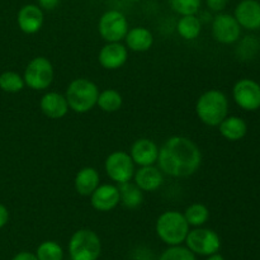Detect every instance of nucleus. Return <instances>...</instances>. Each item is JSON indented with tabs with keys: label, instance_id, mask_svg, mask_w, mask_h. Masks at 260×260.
<instances>
[{
	"label": "nucleus",
	"instance_id": "obj_16",
	"mask_svg": "<svg viewBox=\"0 0 260 260\" xmlns=\"http://www.w3.org/2000/svg\"><path fill=\"white\" fill-rule=\"evenodd\" d=\"M90 205L98 212H109L119 205L118 185L101 184L90 196Z\"/></svg>",
	"mask_w": 260,
	"mask_h": 260
},
{
	"label": "nucleus",
	"instance_id": "obj_31",
	"mask_svg": "<svg viewBox=\"0 0 260 260\" xmlns=\"http://www.w3.org/2000/svg\"><path fill=\"white\" fill-rule=\"evenodd\" d=\"M60 0H38V7L42 10H53L58 7Z\"/></svg>",
	"mask_w": 260,
	"mask_h": 260
},
{
	"label": "nucleus",
	"instance_id": "obj_7",
	"mask_svg": "<svg viewBox=\"0 0 260 260\" xmlns=\"http://www.w3.org/2000/svg\"><path fill=\"white\" fill-rule=\"evenodd\" d=\"M185 248L196 256H211L217 254L221 249V239L215 230L206 228L193 229L184 241Z\"/></svg>",
	"mask_w": 260,
	"mask_h": 260
},
{
	"label": "nucleus",
	"instance_id": "obj_10",
	"mask_svg": "<svg viewBox=\"0 0 260 260\" xmlns=\"http://www.w3.org/2000/svg\"><path fill=\"white\" fill-rule=\"evenodd\" d=\"M233 98L244 111H258L260 108V84L253 79H240L233 88Z\"/></svg>",
	"mask_w": 260,
	"mask_h": 260
},
{
	"label": "nucleus",
	"instance_id": "obj_33",
	"mask_svg": "<svg viewBox=\"0 0 260 260\" xmlns=\"http://www.w3.org/2000/svg\"><path fill=\"white\" fill-rule=\"evenodd\" d=\"M12 260H38L35 253L30 251H20V253L15 254Z\"/></svg>",
	"mask_w": 260,
	"mask_h": 260
},
{
	"label": "nucleus",
	"instance_id": "obj_24",
	"mask_svg": "<svg viewBox=\"0 0 260 260\" xmlns=\"http://www.w3.org/2000/svg\"><path fill=\"white\" fill-rule=\"evenodd\" d=\"M183 215H184L189 228L194 229L202 228L210 220V210L207 208V206L202 205V203H193V205L188 206Z\"/></svg>",
	"mask_w": 260,
	"mask_h": 260
},
{
	"label": "nucleus",
	"instance_id": "obj_21",
	"mask_svg": "<svg viewBox=\"0 0 260 260\" xmlns=\"http://www.w3.org/2000/svg\"><path fill=\"white\" fill-rule=\"evenodd\" d=\"M220 135L228 141H240L248 134L245 119L239 116H228L218 126Z\"/></svg>",
	"mask_w": 260,
	"mask_h": 260
},
{
	"label": "nucleus",
	"instance_id": "obj_8",
	"mask_svg": "<svg viewBox=\"0 0 260 260\" xmlns=\"http://www.w3.org/2000/svg\"><path fill=\"white\" fill-rule=\"evenodd\" d=\"M128 30V20L119 10H107L99 18L98 32L107 43L121 42Z\"/></svg>",
	"mask_w": 260,
	"mask_h": 260
},
{
	"label": "nucleus",
	"instance_id": "obj_9",
	"mask_svg": "<svg viewBox=\"0 0 260 260\" xmlns=\"http://www.w3.org/2000/svg\"><path fill=\"white\" fill-rule=\"evenodd\" d=\"M104 170L107 177L118 185L131 182L136 172L134 161L126 151L111 152L104 161Z\"/></svg>",
	"mask_w": 260,
	"mask_h": 260
},
{
	"label": "nucleus",
	"instance_id": "obj_28",
	"mask_svg": "<svg viewBox=\"0 0 260 260\" xmlns=\"http://www.w3.org/2000/svg\"><path fill=\"white\" fill-rule=\"evenodd\" d=\"M169 5L180 17L197 15L202 7V0H169Z\"/></svg>",
	"mask_w": 260,
	"mask_h": 260
},
{
	"label": "nucleus",
	"instance_id": "obj_18",
	"mask_svg": "<svg viewBox=\"0 0 260 260\" xmlns=\"http://www.w3.org/2000/svg\"><path fill=\"white\" fill-rule=\"evenodd\" d=\"M134 183L142 192H155L164 183V174L155 165L142 167L135 172Z\"/></svg>",
	"mask_w": 260,
	"mask_h": 260
},
{
	"label": "nucleus",
	"instance_id": "obj_5",
	"mask_svg": "<svg viewBox=\"0 0 260 260\" xmlns=\"http://www.w3.org/2000/svg\"><path fill=\"white\" fill-rule=\"evenodd\" d=\"M70 260H98L102 254V241L90 229H80L71 235L68 244Z\"/></svg>",
	"mask_w": 260,
	"mask_h": 260
},
{
	"label": "nucleus",
	"instance_id": "obj_27",
	"mask_svg": "<svg viewBox=\"0 0 260 260\" xmlns=\"http://www.w3.org/2000/svg\"><path fill=\"white\" fill-rule=\"evenodd\" d=\"M25 84L23 76L15 71H4L0 74V89L5 93L15 94L24 89Z\"/></svg>",
	"mask_w": 260,
	"mask_h": 260
},
{
	"label": "nucleus",
	"instance_id": "obj_3",
	"mask_svg": "<svg viewBox=\"0 0 260 260\" xmlns=\"http://www.w3.org/2000/svg\"><path fill=\"white\" fill-rule=\"evenodd\" d=\"M190 228L184 215L179 211H165L157 217L155 223L156 236L168 246H179L184 244Z\"/></svg>",
	"mask_w": 260,
	"mask_h": 260
},
{
	"label": "nucleus",
	"instance_id": "obj_1",
	"mask_svg": "<svg viewBox=\"0 0 260 260\" xmlns=\"http://www.w3.org/2000/svg\"><path fill=\"white\" fill-rule=\"evenodd\" d=\"M157 168L172 178H188L198 172L202 164V152L193 140L172 136L159 147Z\"/></svg>",
	"mask_w": 260,
	"mask_h": 260
},
{
	"label": "nucleus",
	"instance_id": "obj_26",
	"mask_svg": "<svg viewBox=\"0 0 260 260\" xmlns=\"http://www.w3.org/2000/svg\"><path fill=\"white\" fill-rule=\"evenodd\" d=\"M35 254L38 260H63L65 256L62 246L53 240L42 241L37 246Z\"/></svg>",
	"mask_w": 260,
	"mask_h": 260
},
{
	"label": "nucleus",
	"instance_id": "obj_11",
	"mask_svg": "<svg viewBox=\"0 0 260 260\" xmlns=\"http://www.w3.org/2000/svg\"><path fill=\"white\" fill-rule=\"evenodd\" d=\"M211 30L213 38L222 45H233L240 40L241 36V27L235 17L228 13H220L213 18Z\"/></svg>",
	"mask_w": 260,
	"mask_h": 260
},
{
	"label": "nucleus",
	"instance_id": "obj_4",
	"mask_svg": "<svg viewBox=\"0 0 260 260\" xmlns=\"http://www.w3.org/2000/svg\"><path fill=\"white\" fill-rule=\"evenodd\" d=\"M63 95L69 104V109L75 113L84 114L96 106L99 89L96 84L89 79L78 78L69 84Z\"/></svg>",
	"mask_w": 260,
	"mask_h": 260
},
{
	"label": "nucleus",
	"instance_id": "obj_29",
	"mask_svg": "<svg viewBox=\"0 0 260 260\" xmlns=\"http://www.w3.org/2000/svg\"><path fill=\"white\" fill-rule=\"evenodd\" d=\"M157 260H197V256L185 246H168Z\"/></svg>",
	"mask_w": 260,
	"mask_h": 260
},
{
	"label": "nucleus",
	"instance_id": "obj_22",
	"mask_svg": "<svg viewBox=\"0 0 260 260\" xmlns=\"http://www.w3.org/2000/svg\"><path fill=\"white\" fill-rule=\"evenodd\" d=\"M119 203L128 210L140 207L144 202V192L134 182L118 185Z\"/></svg>",
	"mask_w": 260,
	"mask_h": 260
},
{
	"label": "nucleus",
	"instance_id": "obj_20",
	"mask_svg": "<svg viewBox=\"0 0 260 260\" xmlns=\"http://www.w3.org/2000/svg\"><path fill=\"white\" fill-rule=\"evenodd\" d=\"M127 50L132 52H146L154 45V36L151 30L145 27H134L124 37Z\"/></svg>",
	"mask_w": 260,
	"mask_h": 260
},
{
	"label": "nucleus",
	"instance_id": "obj_30",
	"mask_svg": "<svg viewBox=\"0 0 260 260\" xmlns=\"http://www.w3.org/2000/svg\"><path fill=\"white\" fill-rule=\"evenodd\" d=\"M229 0H206V5L211 12L222 13V10L228 7Z\"/></svg>",
	"mask_w": 260,
	"mask_h": 260
},
{
	"label": "nucleus",
	"instance_id": "obj_19",
	"mask_svg": "<svg viewBox=\"0 0 260 260\" xmlns=\"http://www.w3.org/2000/svg\"><path fill=\"white\" fill-rule=\"evenodd\" d=\"M101 177L95 168L85 167L79 170L74 179V188L81 197H90L94 190L101 185Z\"/></svg>",
	"mask_w": 260,
	"mask_h": 260
},
{
	"label": "nucleus",
	"instance_id": "obj_2",
	"mask_svg": "<svg viewBox=\"0 0 260 260\" xmlns=\"http://www.w3.org/2000/svg\"><path fill=\"white\" fill-rule=\"evenodd\" d=\"M196 114L203 124L218 127L229 114V99L217 89L206 90L196 103Z\"/></svg>",
	"mask_w": 260,
	"mask_h": 260
},
{
	"label": "nucleus",
	"instance_id": "obj_32",
	"mask_svg": "<svg viewBox=\"0 0 260 260\" xmlns=\"http://www.w3.org/2000/svg\"><path fill=\"white\" fill-rule=\"evenodd\" d=\"M9 221V211L4 205L0 203V229L4 228Z\"/></svg>",
	"mask_w": 260,
	"mask_h": 260
},
{
	"label": "nucleus",
	"instance_id": "obj_14",
	"mask_svg": "<svg viewBox=\"0 0 260 260\" xmlns=\"http://www.w3.org/2000/svg\"><path fill=\"white\" fill-rule=\"evenodd\" d=\"M43 22H45V14L37 4L23 5L17 14L18 27L25 35H36L40 32Z\"/></svg>",
	"mask_w": 260,
	"mask_h": 260
},
{
	"label": "nucleus",
	"instance_id": "obj_6",
	"mask_svg": "<svg viewBox=\"0 0 260 260\" xmlns=\"http://www.w3.org/2000/svg\"><path fill=\"white\" fill-rule=\"evenodd\" d=\"M55 78L53 65L45 56H37L32 58L25 66L23 80L25 86L32 90H46L52 84Z\"/></svg>",
	"mask_w": 260,
	"mask_h": 260
},
{
	"label": "nucleus",
	"instance_id": "obj_23",
	"mask_svg": "<svg viewBox=\"0 0 260 260\" xmlns=\"http://www.w3.org/2000/svg\"><path fill=\"white\" fill-rule=\"evenodd\" d=\"M177 32L185 41L197 40L202 32V20L197 15L180 17L177 22Z\"/></svg>",
	"mask_w": 260,
	"mask_h": 260
},
{
	"label": "nucleus",
	"instance_id": "obj_25",
	"mask_svg": "<svg viewBox=\"0 0 260 260\" xmlns=\"http://www.w3.org/2000/svg\"><path fill=\"white\" fill-rule=\"evenodd\" d=\"M122 104H123V98L116 89H106L101 91L96 101V106L99 107V109L106 113H114L119 111L122 108Z\"/></svg>",
	"mask_w": 260,
	"mask_h": 260
},
{
	"label": "nucleus",
	"instance_id": "obj_13",
	"mask_svg": "<svg viewBox=\"0 0 260 260\" xmlns=\"http://www.w3.org/2000/svg\"><path fill=\"white\" fill-rule=\"evenodd\" d=\"M128 58V50L121 42L106 43L98 53L99 65L106 70H118Z\"/></svg>",
	"mask_w": 260,
	"mask_h": 260
},
{
	"label": "nucleus",
	"instance_id": "obj_15",
	"mask_svg": "<svg viewBox=\"0 0 260 260\" xmlns=\"http://www.w3.org/2000/svg\"><path fill=\"white\" fill-rule=\"evenodd\" d=\"M234 17L241 28H245L248 30L260 29V2L241 0L236 5Z\"/></svg>",
	"mask_w": 260,
	"mask_h": 260
},
{
	"label": "nucleus",
	"instance_id": "obj_35",
	"mask_svg": "<svg viewBox=\"0 0 260 260\" xmlns=\"http://www.w3.org/2000/svg\"><path fill=\"white\" fill-rule=\"evenodd\" d=\"M129 2H134V3H139V2H142V0H129Z\"/></svg>",
	"mask_w": 260,
	"mask_h": 260
},
{
	"label": "nucleus",
	"instance_id": "obj_12",
	"mask_svg": "<svg viewBox=\"0 0 260 260\" xmlns=\"http://www.w3.org/2000/svg\"><path fill=\"white\" fill-rule=\"evenodd\" d=\"M129 156L135 165L142 167H152L157 162L159 157V146L155 141L150 139H139L132 144L129 150Z\"/></svg>",
	"mask_w": 260,
	"mask_h": 260
},
{
	"label": "nucleus",
	"instance_id": "obj_17",
	"mask_svg": "<svg viewBox=\"0 0 260 260\" xmlns=\"http://www.w3.org/2000/svg\"><path fill=\"white\" fill-rule=\"evenodd\" d=\"M41 112L50 119H61L68 114L69 104L63 94L47 91L40 101Z\"/></svg>",
	"mask_w": 260,
	"mask_h": 260
},
{
	"label": "nucleus",
	"instance_id": "obj_34",
	"mask_svg": "<svg viewBox=\"0 0 260 260\" xmlns=\"http://www.w3.org/2000/svg\"><path fill=\"white\" fill-rule=\"evenodd\" d=\"M206 260H225V258H223L220 253H217V254H213V255L211 256H207Z\"/></svg>",
	"mask_w": 260,
	"mask_h": 260
}]
</instances>
